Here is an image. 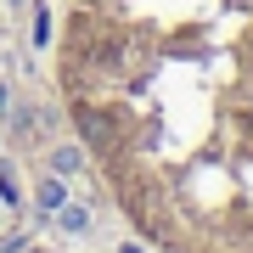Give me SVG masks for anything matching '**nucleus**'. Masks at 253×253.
Instances as JSON below:
<instances>
[{
	"label": "nucleus",
	"mask_w": 253,
	"mask_h": 253,
	"mask_svg": "<svg viewBox=\"0 0 253 253\" xmlns=\"http://www.w3.org/2000/svg\"><path fill=\"white\" fill-rule=\"evenodd\" d=\"M79 169H84L79 146H56V152H51V174H79Z\"/></svg>",
	"instance_id": "nucleus-1"
},
{
	"label": "nucleus",
	"mask_w": 253,
	"mask_h": 253,
	"mask_svg": "<svg viewBox=\"0 0 253 253\" xmlns=\"http://www.w3.org/2000/svg\"><path fill=\"white\" fill-rule=\"evenodd\" d=\"M62 203H68V191H62V174H51V180L40 186V208H45V214H56Z\"/></svg>",
	"instance_id": "nucleus-2"
},
{
	"label": "nucleus",
	"mask_w": 253,
	"mask_h": 253,
	"mask_svg": "<svg viewBox=\"0 0 253 253\" xmlns=\"http://www.w3.org/2000/svg\"><path fill=\"white\" fill-rule=\"evenodd\" d=\"M56 219H62L68 231H90V208H68V203H62V208H56Z\"/></svg>",
	"instance_id": "nucleus-3"
},
{
	"label": "nucleus",
	"mask_w": 253,
	"mask_h": 253,
	"mask_svg": "<svg viewBox=\"0 0 253 253\" xmlns=\"http://www.w3.org/2000/svg\"><path fill=\"white\" fill-rule=\"evenodd\" d=\"M79 124H84V141H107V118L101 113H84Z\"/></svg>",
	"instance_id": "nucleus-4"
},
{
	"label": "nucleus",
	"mask_w": 253,
	"mask_h": 253,
	"mask_svg": "<svg viewBox=\"0 0 253 253\" xmlns=\"http://www.w3.org/2000/svg\"><path fill=\"white\" fill-rule=\"evenodd\" d=\"M0 191H6V203H23V197H17V180H11V169H0Z\"/></svg>",
	"instance_id": "nucleus-5"
}]
</instances>
